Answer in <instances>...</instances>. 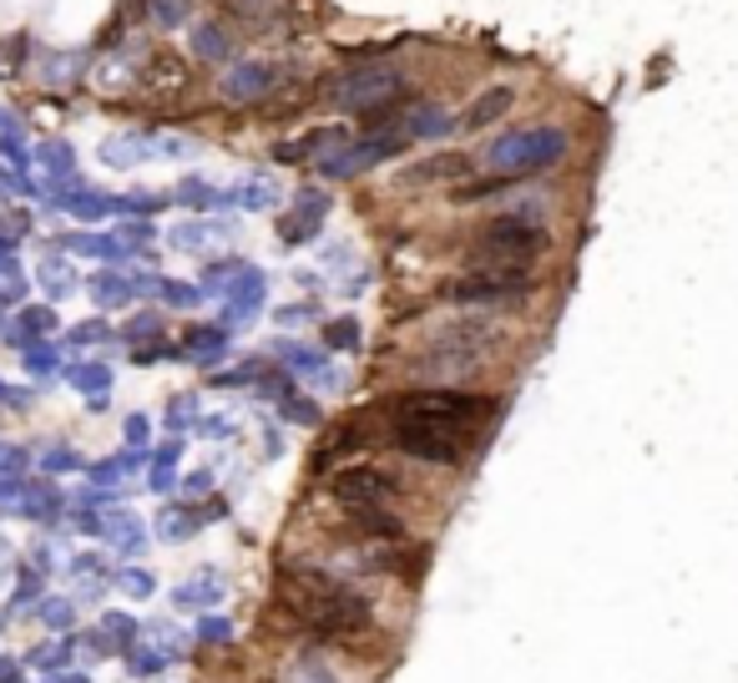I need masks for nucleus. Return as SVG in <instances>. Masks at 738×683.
Here are the masks:
<instances>
[{
	"mask_svg": "<svg viewBox=\"0 0 738 683\" xmlns=\"http://www.w3.org/2000/svg\"><path fill=\"white\" fill-rule=\"evenodd\" d=\"M485 420H496V400L461 396V390H415L390 400V441L420 461H461Z\"/></svg>",
	"mask_w": 738,
	"mask_h": 683,
	"instance_id": "obj_1",
	"label": "nucleus"
},
{
	"mask_svg": "<svg viewBox=\"0 0 738 683\" xmlns=\"http://www.w3.org/2000/svg\"><path fill=\"white\" fill-rule=\"evenodd\" d=\"M274 587L288 617H298L304 628L324 633V638H350V633L370 628V603L319 567H278Z\"/></svg>",
	"mask_w": 738,
	"mask_h": 683,
	"instance_id": "obj_2",
	"label": "nucleus"
},
{
	"mask_svg": "<svg viewBox=\"0 0 738 683\" xmlns=\"http://www.w3.org/2000/svg\"><path fill=\"white\" fill-rule=\"evenodd\" d=\"M547 228L531 218H491L475 228L471 238V269H485V274H531L541 254H547Z\"/></svg>",
	"mask_w": 738,
	"mask_h": 683,
	"instance_id": "obj_3",
	"label": "nucleus"
},
{
	"mask_svg": "<svg viewBox=\"0 0 738 683\" xmlns=\"http://www.w3.org/2000/svg\"><path fill=\"white\" fill-rule=\"evenodd\" d=\"M567 157V133L562 127H521L491 143L485 163L496 167L501 177H521V173H547Z\"/></svg>",
	"mask_w": 738,
	"mask_h": 683,
	"instance_id": "obj_4",
	"label": "nucleus"
},
{
	"mask_svg": "<svg viewBox=\"0 0 738 683\" xmlns=\"http://www.w3.org/2000/svg\"><path fill=\"white\" fill-rule=\"evenodd\" d=\"M400 91H405V77H400L395 67H360V71H350V77H340L334 97H340L344 107L370 117V111H380V107H395Z\"/></svg>",
	"mask_w": 738,
	"mask_h": 683,
	"instance_id": "obj_5",
	"label": "nucleus"
},
{
	"mask_svg": "<svg viewBox=\"0 0 738 683\" xmlns=\"http://www.w3.org/2000/svg\"><path fill=\"white\" fill-rule=\"evenodd\" d=\"M334 496L350 517H375V511H390L395 507V481L370 466H350V471L334 476Z\"/></svg>",
	"mask_w": 738,
	"mask_h": 683,
	"instance_id": "obj_6",
	"label": "nucleus"
},
{
	"mask_svg": "<svg viewBox=\"0 0 738 683\" xmlns=\"http://www.w3.org/2000/svg\"><path fill=\"white\" fill-rule=\"evenodd\" d=\"M531 294V274H485L471 269L465 279L445 284V299H461V304H496V299H521Z\"/></svg>",
	"mask_w": 738,
	"mask_h": 683,
	"instance_id": "obj_7",
	"label": "nucleus"
},
{
	"mask_svg": "<svg viewBox=\"0 0 738 683\" xmlns=\"http://www.w3.org/2000/svg\"><path fill=\"white\" fill-rule=\"evenodd\" d=\"M410 147L405 133H390V137H364V143L354 147H340L334 157H319L324 173L329 177H350V173H364V167H375V163H390V157H400Z\"/></svg>",
	"mask_w": 738,
	"mask_h": 683,
	"instance_id": "obj_8",
	"label": "nucleus"
},
{
	"mask_svg": "<svg viewBox=\"0 0 738 683\" xmlns=\"http://www.w3.org/2000/svg\"><path fill=\"white\" fill-rule=\"evenodd\" d=\"M142 81H147V91H157V97H183V91L193 87V67H188V61H183L177 51L157 46V51L147 56Z\"/></svg>",
	"mask_w": 738,
	"mask_h": 683,
	"instance_id": "obj_9",
	"label": "nucleus"
},
{
	"mask_svg": "<svg viewBox=\"0 0 738 683\" xmlns=\"http://www.w3.org/2000/svg\"><path fill=\"white\" fill-rule=\"evenodd\" d=\"M278 87V67L268 61H238V67L223 77V97L228 101H258Z\"/></svg>",
	"mask_w": 738,
	"mask_h": 683,
	"instance_id": "obj_10",
	"label": "nucleus"
},
{
	"mask_svg": "<svg viewBox=\"0 0 738 683\" xmlns=\"http://www.w3.org/2000/svg\"><path fill=\"white\" fill-rule=\"evenodd\" d=\"M471 157L465 153H435V157H425V163H415V167H405L400 173V183L405 188H430V183H455V177H465L471 173Z\"/></svg>",
	"mask_w": 738,
	"mask_h": 683,
	"instance_id": "obj_11",
	"label": "nucleus"
},
{
	"mask_svg": "<svg viewBox=\"0 0 738 683\" xmlns=\"http://www.w3.org/2000/svg\"><path fill=\"white\" fill-rule=\"evenodd\" d=\"M511 101H516V91H511V87H491V91H481V97H475L471 107H465V117L455 121V127H465V133H481V127H491L496 117H506Z\"/></svg>",
	"mask_w": 738,
	"mask_h": 683,
	"instance_id": "obj_12",
	"label": "nucleus"
},
{
	"mask_svg": "<svg viewBox=\"0 0 738 683\" xmlns=\"http://www.w3.org/2000/svg\"><path fill=\"white\" fill-rule=\"evenodd\" d=\"M324 213H329V198H324V193H314V188L298 193V213H288V218H284V238L288 243H304Z\"/></svg>",
	"mask_w": 738,
	"mask_h": 683,
	"instance_id": "obj_13",
	"label": "nucleus"
},
{
	"mask_svg": "<svg viewBox=\"0 0 738 683\" xmlns=\"http://www.w3.org/2000/svg\"><path fill=\"white\" fill-rule=\"evenodd\" d=\"M400 121H410V127H400L410 143H415V137H445L455 127V121L445 117V107H435V101H415V107H410Z\"/></svg>",
	"mask_w": 738,
	"mask_h": 683,
	"instance_id": "obj_14",
	"label": "nucleus"
},
{
	"mask_svg": "<svg viewBox=\"0 0 738 683\" xmlns=\"http://www.w3.org/2000/svg\"><path fill=\"white\" fill-rule=\"evenodd\" d=\"M193 46H198L203 61H228V56H233L228 31H223V26H213V21H203L198 31H193Z\"/></svg>",
	"mask_w": 738,
	"mask_h": 683,
	"instance_id": "obj_15",
	"label": "nucleus"
},
{
	"mask_svg": "<svg viewBox=\"0 0 738 683\" xmlns=\"http://www.w3.org/2000/svg\"><path fill=\"white\" fill-rule=\"evenodd\" d=\"M233 198H238L243 208H268V203H274V188H268L264 177H254V183H243V193H233Z\"/></svg>",
	"mask_w": 738,
	"mask_h": 683,
	"instance_id": "obj_16",
	"label": "nucleus"
},
{
	"mask_svg": "<svg viewBox=\"0 0 738 683\" xmlns=\"http://www.w3.org/2000/svg\"><path fill=\"white\" fill-rule=\"evenodd\" d=\"M284 11L294 26H319L324 21V6H314V0H284Z\"/></svg>",
	"mask_w": 738,
	"mask_h": 683,
	"instance_id": "obj_17",
	"label": "nucleus"
},
{
	"mask_svg": "<svg viewBox=\"0 0 738 683\" xmlns=\"http://www.w3.org/2000/svg\"><path fill=\"white\" fill-rule=\"evenodd\" d=\"M121 587H127V593H147V577L142 573H121Z\"/></svg>",
	"mask_w": 738,
	"mask_h": 683,
	"instance_id": "obj_18",
	"label": "nucleus"
},
{
	"mask_svg": "<svg viewBox=\"0 0 738 683\" xmlns=\"http://www.w3.org/2000/svg\"><path fill=\"white\" fill-rule=\"evenodd\" d=\"M264 683H274V679H264Z\"/></svg>",
	"mask_w": 738,
	"mask_h": 683,
	"instance_id": "obj_19",
	"label": "nucleus"
}]
</instances>
